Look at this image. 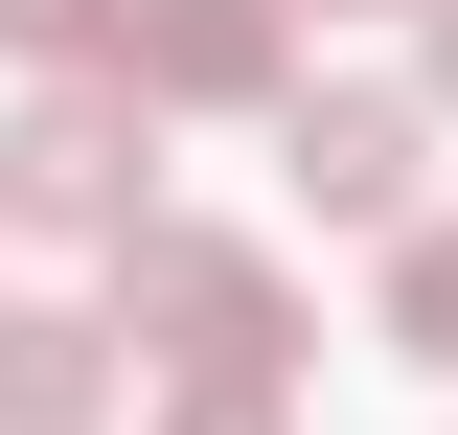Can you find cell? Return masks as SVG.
I'll return each mask as SVG.
<instances>
[{
  "mask_svg": "<svg viewBox=\"0 0 458 435\" xmlns=\"http://www.w3.org/2000/svg\"><path fill=\"white\" fill-rule=\"evenodd\" d=\"M412 92H436V115H458V0H436V69H412Z\"/></svg>",
  "mask_w": 458,
  "mask_h": 435,
  "instance_id": "obj_9",
  "label": "cell"
},
{
  "mask_svg": "<svg viewBox=\"0 0 458 435\" xmlns=\"http://www.w3.org/2000/svg\"><path fill=\"white\" fill-rule=\"evenodd\" d=\"M114 344H161V367H298L321 321H298V275L252 252V229H161L138 207L114 229Z\"/></svg>",
  "mask_w": 458,
  "mask_h": 435,
  "instance_id": "obj_1",
  "label": "cell"
},
{
  "mask_svg": "<svg viewBox=\"0 0 458 435\" xmlns=\"http://www.w3.org/2000/svg\"><path fill=\"white\" fill-rule=\"evenodd\" d=\"M114 69L161 115H276L298 92V0H114Z\"/></svg>",
  "mask_w": 458,
  "mask_h": 435,
  "instance_id": "obj_4",
  "label": "cell"
},
{
  "mask_svg": "<svg viewBox=\"0 0 458 435\" xmlns=\"http://www.w3.org/2000/svg\"><path fill=\"white\" fill-rule=\"evenodd\" d=\"M138 183H161V92L138 69H47V92L0 115V229H138Z\"/></svg>",
  "mask_w": 458,
  "mask_h": 435,
  "instance_id": "obj_2",
  "label": "cell"
},
{
  "mask_svg": "<svg viewBox=\"0 0 458 435\" xmlns=\"http://www.w3.org/2000/svg\"><path fill=\"white\" fill-rule=\"evenodd\" d=\"M390 344H412V367H458V207L390 229Z\"/></svg>",
  "mask_w": 458,
  "mask_h": 435,
  "instance_id": "obj_6",
  "label": "cell"
},
{
  "mask_svg": "<svg viewBox=\"0 0 458 435\" xmlns=\"http://www.w3.org/2000/svg\"><path fill=\"white\" fill-rule=\"evenodd\" d=\"M161 435H298V367H183Z\"/></svg>",
  "mask_w": 458,
  "mask_h": 435,
  "instance_id": "obj_7",
  "label": "cell"
},
{
  "mask_svg": "<svg viewBox=\"0 0 458 435\" xmlns=\"http://www.w3.org/2000/svg\"><path fill=\"white\" fill-rule=\"evenodd\" d=\"M0 47L23 69H114V0H0Z\"/></svg>",
  "mask_w": 458,
  "mask_h": 435,
  "instance_id": "obj_8",
  "label": "cell"
},
{
  "mask_svg": "<svg viewBox=\"0 0 458 435\" xmlns=\"http://www.w3.org/2000/svg\"><path fill=\"white\" fill-rule=\"evenodd\" d=\"M276 183L321 229H412V183H436V92H276Z\"/></svg>",
  "mask_w": 458,
  "mask_h": 435,
  "instance_id": "obj_3",
  "label": "cell"
},
{
  "mask_svg": "<svg viewBox=\"0 0 458 435\" xmlns=\"http://www.w3.org/2000/svg\"><path fill=\"white\" fill-rule=\"evenodd\" d=\"M92 413H114V321L0 298V435H92Z\"/></svg>",
  "mask_w": 458,
  "mask_h": 435,
  "instance_id": "obj_5",
  "label": "cell"
}]
</instances>
